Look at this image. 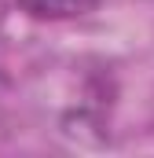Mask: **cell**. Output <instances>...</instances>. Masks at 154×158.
<instances>
[{
	"mask_svg": "<svg viewBox=\"0 0 154 158\" xmlns=\"http://www.w3.org/2000/svg\"><path fill=\"white\" fill-rule=\"evenodd\" d=\"M18 11H26L37 22H66V19H84L88 11L99 7V0H15Z\"/></svg>",
	"mask_w": 154,
	"mask_h": 158,
	"instance_id": "cell-1",
	"label": "cell"
}]
</instances>
